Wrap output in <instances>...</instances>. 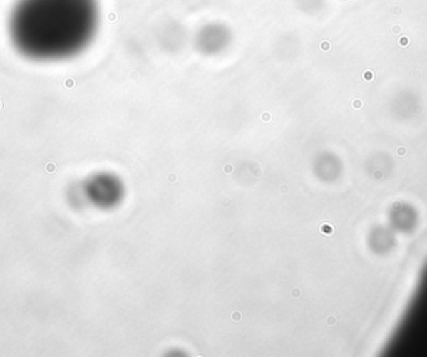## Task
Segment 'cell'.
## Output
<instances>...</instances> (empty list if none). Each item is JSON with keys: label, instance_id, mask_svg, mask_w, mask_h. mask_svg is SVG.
Masks as SVG:
<instances>
[{"label": "cell", "instance_id": "cell-1", "mask_svg": "<svg viewBox=\"0 0 427 357\" xmlns=\"http://www.w3.org/2000/svg\"><path fill=\"white\" fill-rule=\"evenodd\" d=\"M96 24V0H16L6 19V34L21 58L56 63L81 53Z\"/></svg>", "mask_w": 427, "mask_h": 357}]
</instances>
